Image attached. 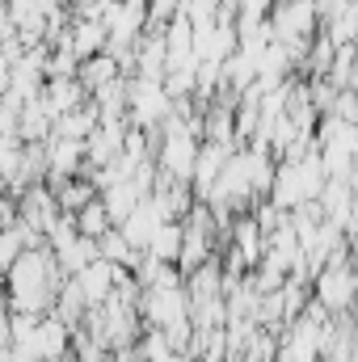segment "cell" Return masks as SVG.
Returning a JSON list of instances; mask_svg holds the SVG:
<instances>
[{
  "instance_id": "cell-14",
  "label": "cell",
  "mask_w": 358,
  "mask_h": 362,
  "mask_svg": "<svg viewBox=\"0 0 358 362\" xmlns=\"http://www.w3.org/2000/svg\"><path fill=\"white\" fill-rule=\"evenodd\" d=\"M68 4H76V8H81V4H85V0H68Z\"/></svg>"
},
{
  "instance_id": "cell-12",
  "label": "cell",
  "mask_w": 358,
  "mask_h": 362,
  "mask_svg": "<svg viewBox=\"0 0 358 362\" xmlns=\"http://www.w3.org/2000/svg\"><path fill=\"white\" fill-rule=\"evenodd\" d=\"M17 223V198H0V228H13Z\"/></svg>"
},
{
  "instance_id": "cell-10",
  "label": "cell",
  "mask_w": 358,
  "mask_h": 362,
  "mask_svg": "<svg viewBox=\"0 0 358 362\" xmlns=\"http://www.w3.org/2000/svg\"><path fill=\"white\" fill-rule=\"evenodd\" d=\"M25 253V240H21V228L13 223V228H0V274L8 270L17 257Z\"/></svg>"
},
{
  "instance_id": "cell-4",
  "label": "cell",
  "mask_w": 358,
  "mask_h": 362,
  "mask_svg": "<svg viewBox=\"0 0 358 362\" xmlns=\"http://www.w3.org/2000/svg\"><path fill=\"white\" fill-rule=\"evenodd\" d=\"M118 76H122V64H118L110 51H97L89 59H81V68H76V81L85 85V93L105 89V85H114Z\"/></svg>"
},
{
  "instance_id": "cell-8",
  "label": "cell",
  "mask_w": 358,
  "mask_h": 362,
  "mask_svg": "<svg viewBox=\"0 0 358 362\" xmlns=\"http://www.w3.org/2000/svg\"><path fill=\"white\" fill-rule=\"evenodd\" d=\"M93 127H97V110H89V105H76L55 118V135H64V139H89Z\"/></svg>"
},
{
  "instance_id": "cell-2",
  "label": "cell",
  "mask_w": 358,
  "mask_h": 362,
  "mask_svg": "<svg viewBox=\"0 0 358 362\" xmlns=\"http://www.w3.org/2000/svg\"><path fill=\"white\" fill-rule=\"evenodd\" d=\"M81 160H85V139H64V135L47 139V177H51V185L72 177L81 169Z\"/></svg>"
},
{
  "instance_id": "cell-6",
  "label": "cell",
  "mask_w": 358,
  "mask_h": 362,
  "mask_svg": "<svg viewBox=\"0 0 358 362\" xmlns=\"http://www.w3.org/2000/svg\"><path fill=\"white\" fill-rule=\"evenodd\" d=\"M194 160H198V156H194V139H190L181 127H173V131H169V144H165V165H169V173H178V177L190 173Z\"/></svg>"
},
{
  "instance_id": "cell-1",
  "label": "cell",
  "mask_w": 358,
  "mask_h": 362,
  "mask_svg": "<svg viewBox=\"0 0 358 362\" xmlns=\"http://www.w3.org/2000/svg\"><path fill=\"white\" fill-rule=\"evenodd\" d=\"M59 262L51 249H25L8 270H4V286H8V308L13 312H34L42 316L55 295H59Z\"/></svg>"
},
{
  "instance_id": "cell-13",
  "label": "cell",
  "mask_w": 358,
  "mask_h": 362,
  "mask_svg": "<svg viewBox=\"0 0 358 362\" xmlns=\"http://www.w3.org/2000/svg\"><path fill=\"white\" fill-rule=\"evenodd\" d=\"M8 34H13V21H8V8H4V4H0V42H4V38H8Z\"/></svg>"
},
{
  "instance_id": "cell-9",
  "label": "cell",
  "mask_w": 358,
  "mask_h": 362,
  "mask_svg": "<svg viewBox=\"0 0 358 362\" xmlns=\"http://www.w3.org/2000/svg\"><path fill=\"white\" fill-rule=\"evenodd\" d=\"M321 295H325V303H346V299L354 295V274L350 270H329L325 282H321Z\"/></svg>"
},
{
  "instance_id": "cell-3",
  "label": "cell",
  "mask_w": 358,
  "mask_h": 362,
  "mask_svg": "<svg viewBox=\"0 0 358 362\" xmlns=\"http://www.w3.org/2000/svg\"><path fill=\"white\" fill-rule=\"evenodd\" d=\"M42 101H47L51 118H59V114L85 105V85H81L76 76H47V85H42Z\"/></svg>"
},
{
  "instance_id": "cell-7",
  "label": "cell",
  "mask_w": 358,
  "mask_h": 362,
  "mask_svg": "<svg viewBox=\"0 0 358 362\" xmlns=\"http://www.w3.org/2000/svg\"><path fill=\"white\" fill-rule=\"evenodd\" d=\"M110 228H114V219H110V211H105V202H101V198H93V202H85V206L76 211V232H81V236L101 240Z\"/></svg>"
},
{
  "instance_id": "cell-11",
  "label": "cell",
  "mask_w": 358,
  "mask_h": 362,
  "mask_svg": "<svg viewBox=\"0 0 358 362\" xmlns=\"http://www.w3.org/2000/svg\"><path fill=\"white\" fill-rule=\"evenodd\" d=\"M236 8L245 13V21H258V17L270 8V0H236Z\"/></svg>"
},
{
  "instance_id": "cell-5",
  "label": "cell",
  "mask_w": 358,
  "mask_h": 362,
  "mask_svg": "<svg viewBox=\"0 0 358 362\" xmlns=\"http://www.w3.org/2000/svg\"><path fill=\"white\" fill-rule=\"evenodd\" d=\"M68 38H72V51H76L81 59H89V55H97V51H105V42H110L101 17H76V21L68 25Z\"/></svg>"
}]
</instances>
